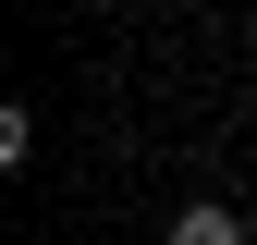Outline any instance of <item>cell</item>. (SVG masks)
Segmentation results:
<instances>
[{
	"label": "cell",
	"instance_id": "7a4b0ae2",
	"mask_svg": "<svg viewBox=\"0 0 257 245\" xmlns=\"http://www.w3.org/2000/svg\"><path fill=\"white\" fill-rule=\"evenodd\" d=\"M86 13H122V0H86Z\"/></svg>",
	"mask_w": 257,
	"mask_h": 245
},
{
	"label": "cell",
	"instance_id": "6da1fadb",
	"mask_svg": "<svg viewBox=\"0 0 257 245\" xmlns=\"http://www.w3.org/2000/svg\"><path fill=\"white\" fill-rule=\"evenodd\" d=\"M159 245H245V221H233L220 196H196V208H172V233H159Z\"/></svg>",
	"mask_w": 257,
	"mask_h": 245
}]
</instances>
